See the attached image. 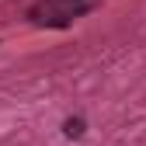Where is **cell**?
<instances>
[{"instance_id":"6da1fadb","label":"cell","mask_w":146,"mask_h":146,"mask_svg":"<svg viewBox=\"0 0 146 146\" xmlns=\"http://www.w3.org/2000/svg\"><path fill=\"white\" fill-rule=\"evenodd\" d=\"M84 129H87V122H84L80 115H70V118L63 122V132H66L70 139H80V136H84Z\"/></svg>"},{"instance_id":"7a4b0ae2","label":"cell","mask_w":146,"mask_h":146,"mask_svg":"<svg viewBox=\"0 0 146 146\" xmlns=\"http://www.w3.org/2000/svg\"><path fill=\"white\" fill-rule=\"evenodd\" d=\"M59 4H73V0H49V7H59Z\"/></svg>"}]
</instances>
